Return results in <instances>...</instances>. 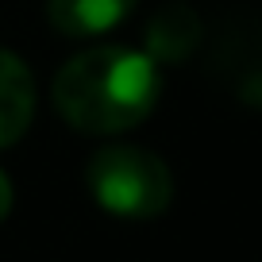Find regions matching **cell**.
<instances>
[{
    "mask_svg": "<svg viewBox=\"0 0 262 262\" xmlns=\"http://www.w3.org/2000/svg\"><path fill=\"white\" fill-rule=\"evenodd\" d=\"M158 100L155 58L131 47H89L54 77V108L85 135L139 127Z\"/></svg>",
    "mask_w": 262,
    "mask_h": 262,
    "instance_id": "obj_1",
    "label": "cell"
},
{
    "mask_svg": "<svg viewBox=\"0 0 262 262\" xmlns=\"http://www.w3.org/2000/svg\"><path fill=\"white\" fill-rule=\"evenodd\" d=\"M97 205L112 216L127 220H150L162 216L173 201V173L155 150L131 147V143H112L100 147L85 166Z\"/></svg>",
    "mask_w": 262,
    "mask_h": 262,
    "instance_id": "obj_2",
    "label": "cell"
},
{
    "mask_svg": "<svg viewBox=\"0 0 262 262\" xmlns=\"http://www.w3.org/2000/svg\"><path fill=\"white\" fill-rule=\"evenodd\" d=\"M201 16H196L189 4L173 0V4H162V8L150 16L147 24V54L155 62H166V66H181L193 58V50L201 47Z\"/></svg>",
    "mask_w": 262,
    "mask_h": 262,
    "instance_id": "obj_3",
    "label": "cell"
},
{
    "mask_svg": "<svg viewBox=\"0 0 262 262\" xmlns=\"http://www.w3.org/2000/svg\"><path fill=\"white\" fill-rule=\"evenodd\" d=\"M31 116H35V77L24 58L0 47V147H12L31 127Z\"/></svg>",
    "mask_w": 262,
    "mask_h": 262,
    "instance_id": "obj_4",
    "label": "cell"
},
{
    "mask_svg": "<svg viewBox=\"0 0 262 262\" xmlns=\"http://www.w3.org/2000/svg\"><path fill=\"white\" fill-rule=\"evenodd\" d=\"M135 4L139 0H47V19L54 31L81 39V35H100L123 24Z\"/></svg>",
    "mask_w": 262,
    "mask_h": 262,
    "instance_id": "obj_5",
    "label": "cell"
},
{
    "mask_svg": "<svg viewBox=\"0 0 262 262\" xmlns=\"http://www.w3.org/2000/svg\"><path fill=\"white\" fill-rule=\"evenodd\" d=\"M12 212V181L4 178V170H0V220Z\"/></svg>",
    "mask_w": 262,
    "mask_h": 262,
    "instance_id": "obj_6",
    "label": "cell"
}]
</instances>
